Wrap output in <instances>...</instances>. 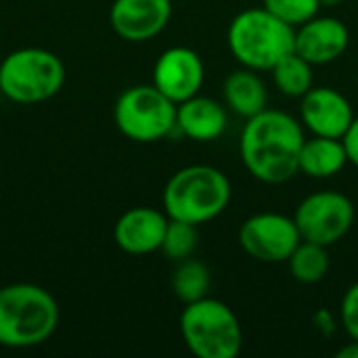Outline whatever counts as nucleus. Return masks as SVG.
I'll list each match as a JSON object with an SVG mask.
<instances>
[{"instance_id":"nucleus-1","label":"nucleus","mask_w":358,"mask_h":358,"mask_svg":"<svg viewBox=\"0 0 358 358\" xmlns=\"http://www.w3.org/2000/svg\"><path fill=\"white\" fill-rule=\"evenodd\" d=\"M306 130L298 117L279 111L264 109L245 120L239 153L245 170L264 185H283L298 172V159Z\"/></svg>"},{"instance_id":"nucleus-2","label":"nucleus","mask_w":358,"mask_h":358,"mask_svg":"<svg viewBox=\"0 0 358 358\" xmlns=\"http://www.w3.org/2000/svg\"><path fill=\"white\" fill-rule=\"evenodd\" d=\"M294 40L296 27L264 6L237 13L227 29V44L233 59L254 71H271L285 55L294 52Z\"/></svg>"},{"instance_id":"nucleus-3","label":"nucleus","mask_w":358,"mask_h":358,"mask_svg":"<svg viewBox=\"0 0 358 358\" xmlns=\"http://www.w3.org/2000/svg\"><path fill=\"white\" fill-rule=\"evenodd\" d=\"M229 176L206 164L180 168L164 187V212L172 220L189 224H206L218 218L231 203Z\"/></svg>"},{"instance_id":"nucleus-4","label":"nucleus","mask_w":358,"mask_h":358,"mask_svg":"<svg viewBox=\"0 0 358 358\" xmlns=\"http://www.w3.org/2000/svg\"><path fill=\"white\" fill-rule=\"evenodd\" d=\"M59 325L55 298L29 283L0 287V346L31 348L46 342Z\"/></svg>"},{"instance_id":"nucleus-5","label":"nucleus","mask_w":358,"mask_h":358,"mask_svg":"<svg viewBox=\"0 0 358 358\" xmlns=\"http://www.w3.org/2000/svg\"><path fill=\"white\" fill-rule=\"evenodd\" d=\"M180 336L197 358H235L243 346L241 323L233 308L208 296L185 306Z\"/></svg>"},{"instance_id":"nucleus-6","label":"nucleus","mask_w":358,"mask_h":358,"mask_svg":"<svg viewBox=\"0 0 358 358\" xmlns=\"http://www.w3.org/2000/svg\"><path fill=\"white\" fill-rule=\"evenodd\" d=\"M65 82V67L44 48H19L0 63L2 94L15 103L31 105L55 96Z\"/></svg>"},{"instance_id":"nucleus-7","label":"nucleus","mask_w":358,"mask_h":358,"mask_svg":"<svg viewBox=\"0 0 358 358\" xmlns=\"http://www.w3.org/2000/svg\"><path fill=\"white\" fill-rule=\"evenodd\" d=\"M115 126L134 143H155L176 128V103L153 84L126 88L113 109Z\"/></svg>"},{"instance_id":"nucleus-8","label":"nucleus","mask_w":358,"mask_h":358,"mask_svg":"<svg viewBox=\"0 0 358 358\" xmlns=\"http://www.w3.org/2000/svg\"><path fill=\"white\" fill-rule=\"evenodd\" d=\"M355 203L348 195L327 189L306 195L294 214L302 241L334 245L342 241L355 224Z\"/></svg>"},{"instance_id":"nucleus-9","label":"nucleus","mask_w":358,"mask_h":358,"mask_svg":"<svg viewBox=\"0 0 358 358\" xmlns=\"http://www.w3.org/2000/svg\"><path fill=\"white\" fill-rule=\"evenodd\" d=\"M300 241L302 237L296 227V220L279 212L254 214L239 229L241 250L250 258L266 264L287 262Z\"/></svg>"},{"instance_id":"nucleus-10","label":"nucleus","mask_w":358,"mask_h":358,"mask_svg":"<svg viewBox=\"0 0 358 358\" xmlns=\"http://www.w3.org/2000/svg\"><path fill=\"white\" fill-rule=\"evenodd\" d=\"M203 80V61L189 46H172L164 50L153 65V86L176 105L199 94Z\"/></svg>"},{"instance_id":"nucleus-11","label":"nucleus","mask_w":358,"mask_h":358,"mask_svg":"<svg viewBox=\"0 0 358 358\" xmlns=\"http://www.w3.org/2000/svg\"><path fill=\"white\" fill-rule=\"evenodd\" d=\"M355 117L352 103L331 86H313L300 99V124L315 136L344 138Z\"/></svg>"},{"instance_id":"nucleus-12","label":"nucleus","mask_w":358,"mask_h":358,"mask_svg":"<svg viewBox=\"0 0 358 358\" xmlns=\"http://www.w3.org/2000/svg\"><path fill=\"white\" fill-rule=\"evenodd\" d=\"M350 44L348 25L331 15H315L296 27L294 52L310 65H327L344 57Z\"/></svg>"},{"instance_id":"nucleus-13","label":"nucleus","mask_w":358,"mask_h":358,"mask_svg":"<svg viewBox=\"0 0 358 358\" xmlns=\"http://www.w3.org/2000/svg\"><path fill=\"white\" fill-rule=\"evenodd\" d=\"M172 17V0H115L109 10L113 31L128 42H145L162 34Z\"/></svg>"},{"instance_id":"nucleus-14","label":"nucleus","mask_w":358,"mask_h":358,"mask_svg":"<svg viewBox=\"0 0 358 358\" xmlns=\"http://www.w3.org/2000/svg\"><path fill=\"white\" fill-rule=\"evenodd\" d=\"M168 220V214L155 208H132L115 222V243L122 252L132 256L157 252L162 248Z\"/></svg>"},{"instance_id":"nucleus-15","label":"nucleus","mask_w":358,"mask_h":358,"mask_svg":"<svg viewBox=\"0 0 358 358\" xmlns=\"http://www.w3.org/2000/svg\"><path fill=\"white\" fill-rule=\"evenodd\" d=\"M229 126V113L222 103L195 94L176 105V130L195 143L218 141Z\"/></svg>"},{"instance_id":"nucleus-16","label":"nucleus","mask_w":358,"mask_h":358,"mask_svg":"<svg viewBox=\"0 0 358 358\" xmlns=\"http://www.w3.org/2000/svg\"><path fill=\"white\" fill-rule=\"evenodd\" d=\"M222 94L227 107L237 113L239 117H252L266 109L268 105V90L260 71L239 67L231 71L222 84Z\"/></svg>"},{"instance_id":"nucleus-17","label":"nucleus","mask_w":358,"mask_h":358,"mask_svg":"<svg viewBox=\"0 0 358 358\" xmlns=\"http://www.w3.org/2000/svg\"><path fill=\"white\" fill-rule=\"evenodd\" d=\"M348 166V153L342 138L331 136H310L304 141L300 159H298V172L308 178H331L340 174Z\"/></svg>"},{"instance_id":"nucleus-18","label":"nucleus","mask_w":358,"mask_h":358,"mask_svg":"<svg viewBox=\"0 0 358 358\" xmlns=\"http://www.w3.org/2000/svg\"><path fill=\"white\" fill-rule=\"evenodd\" d=\"M313 67L306 59H302L298 52L285 55L273 69V82L277 90L283 96L289 99H302L313 86H315V73Z\"/></svg>"},{"instance_id":"nucleus-19","label":"nucleus","mask_w":358,"mask_h":358,"mask_svg":"<svg viewBox=\"0 0 358 358\" xmlns=\"http://www.w3.org/2000/svg\"><path fill=\"white\" fill-rule=\"evenodd\" d=\"M289 273L298 283L315 285L323 281L329 273V252L325 245L313 241H300L287 260Z\"/></svg>"},{"instance_id":"nucleus-20","label":"nucleus","mask_w":358,"mask_h":358,"mask_svg":"<svg viewBox=\"0 0 358 358\" xmlns=\"http://www.w3.org/2000/svg\"><path fill=\"white\" fill-rule=\"evenodd\" d=\"M210 289V271L203 262L195 258L180 260L174 275H172V292L174 296L185 302H197L208 296Z\"/></svg>"},{"instance_id":"nucleus-21","label":"nucleus","mask_w":358,"mask_h":358,"mask_svg":"<svg viewBox=\"0 0 358 358\" xmlns=\"http://www.w3.org/2000/svg\"><path fill=\"white\" fill-rule=\"evenodd\" d=\"M195 248H197V227L170 218L162 248H159L164 252V256L174 262H180V260L191 258Z\"/></svg>"},{"instance_id":"nucleus-22","label":"nucleus","mask_w":358,"mask_h":358,"mask_svg":"<svg viewBox=\"0 0 358 358\" xmlns=\"http://www.w3.org/2000/svg\"><path fill=\"white\" fill-rule=\"evenodd\" d=\"M262 6L292 27L306 23L321 10L319 0H262Z\"/></svg>"},{"instance_id":"nucleus-23","label":"nucleus","mask_w":358,"mask_h":358,"mask_svg":"<svg viewBox=\"0 0 358 358\" xmlns=\"http://www.w3.org/2000/svg\"><path fill=\"white\" fill-rule=\"evenodd\" d=\"M340 317L348 338L358 342V281L344 292L340 302Z\"/></svg>"},{"instance_id":"nucleus-24","label":"nucleus","mask_w":358,"mask_h":358,"mask_svg":"<svg viewBox=\"0 0 358 358\" xmlns=\"http://www.w3.org/2000/svg\"><path fill=\"white\" fill-rule=\"evenodd\" d=\"M313 325H315V329H317L323 338H331V336L338 331L336 317H334V313H331V310H327V308H321V310H317V313H315V317H313Z\"/></svg>"},{"instance_id":"nucleus-25","label":"nucleus","mask_w":358,"mask_h":358,"mask_svg":"<svg viewBox=\"0 0 358 358\" xmlns=\"http://www.w3.org/2000/svg\"><path fill=\"white\" fill-rule=\"evenodd\" d=\"M344 147L348 153V164H352L358 170V115L355 117V122L350 124L348 132L344 134Z\"/></svg>"},{"instance_id":"nucleus-26","label":"nucleus","mask_w":358,"mask_h":358,"mask_svg":"<svg viewBox=\"0 0 358 358\" xmlns=\"http://www.w3.org/2000/svg\"><path fill=\"white\" fill-rule=\"evenodd\" d=\"M338 358H358V342L357 340H350L346 346H342L338 350Z\"/></svg>"},{"instance_id":"nucleus-27","label":"nucleus","mask_w":358,"mask_h":358,"mask_svg":"<svg viewBox=\"0 0 358 358\" xmlns=\"http://www.w3.org/2000/svg\"><path fill=\"white\" fill-rule=\"evenodd\" d=\"M321 2V8L325 6V8H334V6H338L342 0H319Z\"/></svg>"},{"instance_id":"nucleus-28","label":"nucleus","mask_w":358,"mask_h":358,"mask_svg":"<svg viewBox=\"0 0 358 358\" xmlns=\"http://www.w3.org/2000/svg\"><path fill=\"white\" fill-rule=\"evenodd\" d=\"M0 94H2V88H0Z\"/></svg>"}]
</instances>
